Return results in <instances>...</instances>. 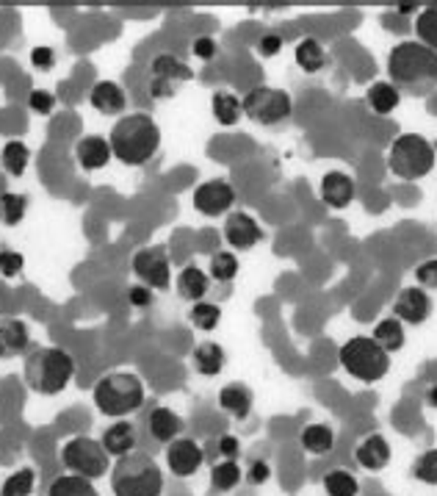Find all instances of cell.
Wrapping results in <instances>:
<instances>
[{"instance_id":"6da1fadb","label":"cell","mask_w":437,"mask_h":496,"mask_svg":"<svg viewBox=\"0 0 437 496\" xmlns=\"http://www.w3.org/2000/svg\"><path fill=\"white\" fill-rule=\"evenodd\" d=\"M388 76L399 92L426 98L437 89V53L418 39L399 42L388 53Z\"/></svg>"},{"instance_id":"7a4b0ae2","label":"cell","mask_w":437,"mask_h":496,"mask_svg":"<svg viewBox=\"0 0 437 496\" xmlns=\"http://www.w3.org/2000/svg\"><path fill=\"white\" fill-rule=\"evenodd\" d=\"M108 145H111V156L119 164L141 167L150 159H156V153L161 150V128L150 114L130 111L122 119H117V125L111 128Z\"/></svg>"},{"instance_id":"3957f363","label":"cell","mask_w":437,"mask_h":496,"mask_svg":"<svg viewBox=\"0 0 437 496\" xmlns=\"http://www.w3.org/2000/svg\"><path fill=\"white\" fill-rule=\"evenodd\" d=\"M23 377L31 391L56 397L76 377V358L64 346H36L25 356Z\"/></svg>"},{"instance_id":"277c9868","label":"cell","mask_w":437,"mask_h":496,"mask_svg":"<svg viewBox=\"0 0 437 496\" xmlns=\"http://www.w3.org/2000/svg\"><path fill=\"white\" fill-rule=\"evenodd\" d=\"M111 491L114 496H161L164 493V471L144 452H130L117 458L111 469Z\"/></svg>"},{"instance_id":"5b68a950","label":"cell","mask_w":437,"mask_h":496,"mask_svg":"<svg viewBox=\"0 0 437 496\" xmlns=\"http://www.w3.org/2000/svg\"><path fill=\"white\" fill-rule=\"evenodd\" d=\"M92 399L103 416L125 418L144 405V383L133 372H108L95 383Z\"/></svg>"},{"instance_id":"8992f818","label":"cell","mask_w":437,"mask_h":496,"mask_svg":"<svg viewBox=\"0 0 437 496\" xmlns=\"http://www.w3.org/2000/svg\"><path fill=\"white\" fill-rule=\"evenodd\" d=\"M338 361L346 375L360 383H377L391 372V356L371 336H351L338 349Z\"/></svg>"},{"instance_id":"52a82bcc","label":"cell","mask_w":437,"mask_h":496,"mask_svg":"<svg viewBox=\"0 0 437 496\" xmlns=\"http://www.w3.org/2000/svg\"><path fill=\"white\" fill-rule=\"evenodd\" d=\"M437 150L421 133H401L388 150V170L401 181H421L434 170Z\"/></svg>"},{"instance_id":"ba28073f","label":"cell","mask_w":437,"mask_h":496,"mask_svg":"<svg viewBox=\"0 0 437 496\" xmlns=\"http://www.w3.org/2000/svg\"><path fill=\"white\" fill-rule=\"evenodd\" d=\"M241 108H244V117L258 122V125H266V128H274V125H282L290 119L294 114V98H290L285 89H277V87H252L244 98H241Z\"/></svg>"},{"instance_id":"9c48e42d","label":"cell","mask_w":437,"mask_h":496,"mask_svg":"<svg viewBox=\"0 0 437 496\" xmlns=\"http://www.w3.org/2000/svg\"><path fill=\"white\" fill-rule=\"evenodd\" d=\"M61 466L69 471V474H81L86 480H97L103 474H108V452L103 450V444L97 439H89V436H76L69 439L61 452Z\"/></svg>"},{"instance_id":"30bf717a","label":"cell","mask_w":437,"mask_h":496,"mask_svg":"<svg viewBox=\"0 0 437 496\" xmlns=\"http://www.w3.org/2000/svg\"><path fill=\"white\" fill-rule=\"evenodd\" d=\"M133 274L150 286L153 292H167L172 286V266H169V255L161 247H144L133 255L130 261Z\"/></svg>"},{"instance_id":"8fae6325","label":"cell","mask_w":437,"mask_h":496,"mask_svg":"<svg viewBox=\"0 0 437 496\" xmlns=\"http://www.w3.org/2000/svg\"><path fill=\"white\" fill-rule=\"evenodd\" d=\"M236 205V189L222 181V178H213L197 186L194 191V208L199 211L202 217H222L230 214V208Z\"/></svg>"},{"instance_id":"7c38bea8","label":"cell","mask_w":437,"mask_h":496,"mask_svg":"<svg viewBox=\"0 0 437 496\" xmlns=\"http://www.w3.org/2000/svg\"><path fill=\"white\" fill-rule=\"evenodd\" d=\"M263 236L266 233H263L260 222L252 214H247V211H230V214H228V220H225V242L233 250L247 253V250L258 247L263 242Z\"/></svg>"},{"instance_id":"4fadbf2b","label":"cell","mask_w":437,"mask_h":496,"mask_svg":"<svg viewBox=\"0 0 437 496\" xmlns=\"http://www.w3.org/2000/svg\"><path fill=\"white\" fill-rule=\"evenodd\" d=\"M393 316L404 325H423L432 316V300L421 286H404L393 300Z\"/></svg>"},{"instance_id":"5bb4252c","label":"cell","mask_w":437,"mask_h":496,"mask_svg":"<svg viewBox=\"0 0 437 496\" xmlns=\"http://www.w3.org/2000/svg\"><path fill=\"white\" fill-rule=\"evenodd\" d=\"M205 463V452L194 439H175L167 444V466L175 477H191Z\"/></svg>"},{"instance_id":"9a60e30c","label":"cell","mask_w":437,"mask_h":496,"mask_svg":"<svg viewBox=\"0 0 437 496\" xmlns=\"http://www.w3.org/2000/svg\"><path fill=\"white\" fill-rule=\"evenodd\" d=\"M76 159H78V164H81L84 172H97V170L108 167V161L114 159L108 139L100 136V133L81 136L78 145H76Z\"/></svg>"},{"instance_id":"2e32d148","label":"cell","mask_w":437,"mask_h":496,"mask_svg":"<svg viewBox=\"0 0 437 496\" xmlns=\"http://www.w3.org/2000/svg\"><path fill=\"white\" fill-rule=\"evenodd\" d=\"M319 194H321V202L330 205V208H346L354 194H357V183L351 175L340 172V170H332L321 178V186H319Z\"/></svg>"},{"instance_id":"e0dca14e","label":"cell","mask_w":437,"mask_h":496,"mask_svg":"<svg viewBox=\"0 0 437 496\" xmlns=\"http://www.w3.org/2000/svg\"><path fill=\"white\" fill-rule=\"evenodd\" d=\"M31 346V330L17 316L0 319V358H17Z\"/></svg>"},{"instance_id":"ac0fdd59","label":"cell","mask_w":437,"mask_h":496,"mask_svg":"<svg viewBox=\"0 0 437 496\" xmlns=\"http://www.w3.org/2000/svg\"><path fill=\"white\" fill-rule=\"evenodd\" d=\"M225 364H228V352L222 344L216 341H202L194 346L191 352V369L202 377H216L225 372Z\"/></svg>"},{"instance_id":"d6986e66","label":"cell","mask_w":437,"mask_h":496,"mask_svg":"<svg viewBox=\"0 0 437 496\" xmlns=\"http://www.w3.org/2000/svg\"><path fill=\"white\" fill-rule=\"evenodd\" d=\"M354 458L362 469L369 471H382L388 463H391V444L385 436L380 433H369L366 439H362L354 450Z\"/></svg>"},{"instance_id":"ffe728a7","label":"cell","mask_w":437,"mask_h":496,"mask_svg":"<svg viewBox=\"0 0 437 496\" xmlns=\"http://www.w3.org/2000/svg\"><path fill=\"white\" fill-rule=\"evenodd\" d=\"M89 103L95 111L106 117H117L127 108V95L117 81H97L89 92Z\"/></svg>"},{"instance_id":"44dd1931","label":"cell","mask_w":437,"mask_h":496,"mask_svg":"<svg viewBox=\"0 0 437 496\" xmlns=\"http://www.w3.org/2000/svg\"><path fill=\"white\" fill-rule=\"evenodd\" d=\"M150 78L164 81V84H169V87H180V84H186V81L194 78V69H191L183 58H178V56H172V53H161V56H156L153 64H150Z\"/></svg>"},{"instance_id":"7402d4cb","label":"cell","mask_w":437,"mask_h":496,"mask_svg":"<svg viewBox=\"0 0 437 496\" xmlns=\"http://www.w3.org/2000/svg\"><path fill=\"white\" fill-rule=\"evenodd\" d=\"M100 444H103V450H106L111 458H125V455H130V452L136 450V444H138V433H136V428H133L130 421L117 418V421L111 424V428L103 433Z\"/></svg>"},{"instance_id":"603a6c76","label":"cell","mask_w":437,"mask_h":496,"mask_svg":"<svg viewBox=\"0 0 437 496\" xmlns=\"http://www.w3.org/2000/svg\"><path fill=\"white\" fill-rule=\"evenodd\" d=\"M180 430H183V418L169 410V408H153L150 416H147V433L153 441L158 444H172L175 439H180Z\"/></svg>"},{"instance_id":"cb8c5ba5","label":"cell","mask_w":437,"mask_h":496,"mask_svg":"<svg viewBox=\"0 0 437 496\" xmlns=\"http://www.w3.org/2000/svg\"><path fill=\"white\" fill-rule=\"evenodd\" d=\"M208 289H210V274L202 272L197 264H186L180 269V274H178V294L183 300H188L194 305V303L205 300Z\"/></svg>"},{"instance_id":"d4e9b609","label":"cell","mask_w":437,"mask_h":496,"mask_svg":"<svg viewBox=\"0 0 437 496\" xmlns=\"http://www.w3.org/2000/svg\"><path fill=\"white\" fill-rule=\"evenodd\" d=\"M218 405H222L233 418L244 421L249 418L252 413V405H255V394L244 386V383H230L218 391Z\"/></svg>"},{"instance_id":"484cf974","label":"cell","mask_w":437,"mask_h":496,"mask_svg":"<svg viewBox=\"0 0 437 496\" xmlns=\"http://www.w3.org/2000/svg\"><path fill=\"white\" fill-rule=\"evenodd\" d=\"M300 444L310 455H330L332 447H335V430L324 421L305 424V428L300 430Z\"/></svg>"},{"instance_id":"4316f807","label":"cell","mask_w":437,"mask_h":496,"mask_svg":"<svg viewBox=\"0 0 437 496\" xmlns=\"http://www.w3.org/2000/svg\"><path fill=\"white\" fill-rule=\"evenodd\" d=\"M294 58H297V67L305 69V73H321L330 64V56H327V47L316 39V36H305L300 39L297 50H294Z\"/></svg>"},{"instance_id":"83f0119b","label":"cell","mask_w":437,"mask_h":496,"mask_svg":"<svg viewBox=\"0 0 437 496\" xmlns=\"http://www.w3.org/2000/svg\"><path fill=\"white\" fill-rule=\"evenodd\" d=\"M210 114H213V119H216L218 125L233 128V125L241 119V114H244L241 98L233 95V92H228V89H216V92L210 95Z\"/></svg>"},{"instance_id":"f1b7e54d","label":"cell","mask_w":437,"mask_h":496,"mask_svg":"<svg viewBox=\"0 0 437 496\" xmlns=\"http://www.w3.org/2000/svg\"><path fill=\"white\" fill-rule=\"evenodd\" d=\"M366 106L374 114H393L401 106V92L391 81H377L366 89Z\"/></svg>"},{"instance_id":"f546056e","label":"cell","mask_w":437,"mask_h":496,"mask_svg":"<svg viewBox=\"0 0 437 496\" xmlns=\"http://www.w3.org/2000/svg\"><path fill=\"white\" fill-rule=\"evenodd\" d=\"M0 164H4L6 175L12 178H23L28 164H31V148L25 145V141L20 139H9L4 150H0Z\"/></svg>"},{"instance_id":"4dcf8cb0","label":"cell","mask_w":437,"mask_h":496,"mask_svg":"<svg viewBox=\"0 0 437 496\" xmlns=\"http://www.w3.org/2000/svg\"><path fill=\"white\" fill-rule=\"evenodd\" d=\"M47 496H100V491L81 474H61L50 482Z\"/></svg>"},{"instance_id":"1f68e13d","label":"cell","mask_w":437,"mask_h":496,"mask_svg":"<svg viewBox=\"0 0 437 496\" xmlns=\"http://www.w3.org/2000/svg\"><path fill=\"white\" fill-rule=\"evenodd\" d=\"M241 480H244V471H241L239 460H218L210 466V488L218 493H228V491L239 488Z\"/></svg>"},{"instance_id":"d6a6232c","label":"cell","mask_w":437,"mask_h":496,"mask_svg":"<svg viewBox=\"0 0 437 496\" xmlns=\"http://www.w3.org/2000/svg\"><path fill=\"white\" fill-rule=\"evenodd\" d=\"M388 356H393V352L404 349V341H407V333H404V325L393 316V319H382L377 327H374V336H371Z\"/></svg>"},{"instance_id":"836d02e7","label":"cell","mask_w":437,"mask_h":496,"mask_svg":"<svg viewBox=\"0 0 437 496\" xmlns=\"http://www.w3.org/2000/svg\"><path fill=\"white\" fill-rule=\"evenodd\" d=\"M28 214V197L17 191H4L0 194V222L15 228L25 220Z\"/></svg>"},{"instance_id":"e575fe53","label":"cell","mask_w":437,"mask_h":496,"mask_svg":"<svg viewBox=\"0 0 437 496\" xmlns=\"http://www.w3.org/2000/svg\"><path fill=\"white\" fill-rule=\"evenodd\" d=\"M324 491L327 496H357L360 493V482L349 469H332L324 474Z\"/></svg>"},{"instance_id":"d590c367","label":"cell","mask_w":437,"mask_h":496,"mask_svg":"<svg viewBox=\"0 0 437 496\" xmlns=\"http://www.w3.org/2000/svg\"><path fill=\"white\" fill-rule=\"evenodd\" d=\"M415 34H418V42L426 45L429 50L437 53V4L432 6H423L415 17Z\"/></svg>"},{"instance_id":"8d00e7d4","label":"cell","mask_w":437,"mask_h":496,"mask_svg":"<svg viewBox=\"0 0 437 496\" xmlns=\"http://www.w3.org/2000/svg\"><path fill=\"white\" fill-rule=\"evenodd\" d=\"M188 319H191V325H194L197 330L210 333V330H216V327H218V322H222V308H218L216 303L199 300V303H194V305H191Z\"/></svg>"},{"instance_id":"74e56055","label":"cell","mask_w":437,"mask_h":496,"mask_svg":"<svg viewBox=\"0 0 437 496\" xmlns=\"http://www.w3.org/2000/svg\"><path fill=\"white\" fill-rule=\"evenodd\" d=\"M34 485H36L34 469H31V466H23V469L12 471V474L4 480V485H0V496H31Z\"/></svg>"},{"instance_id":"f35d334b","label":"cell","mask_w":437,"mask_h":496,"mask_svg":"<svg viewBox=\"0 0 437 496\" xmlns=\"http://www.w3.org/2000/svg\"><path fill=\"white\" fill-rule=\"evenodd\" d=\"M208 274H210V280H216V283H230V280H236V274H239V258H236V253H213L210 255V264H208Z\"/></svg>"},{"instance_id":"ab89813d","label":"cell","mask_w":437,"mask_h":496,"mask_svg":"<svg viewBox=\"0 0 437 496\" xmlns=\"http://www.w3.org/2000/svg\"><path fill=\"white\" fill-rule=\"evenodd\" d=\"M410 474L423 485H437V450H426L423 455H418Z\"/></svg>"},{"instance_id":"60d3db41","label":"cell","mask_w":437,"mask_h":496,"mask_svg":"<svg viewBox=\"0 0 437 496\" xmlns=\"http://www.w3.org/2000/svg\"><path fill=\"white\" fill-rule=\"evenodd\" d=\"M25 269V258L23 253H15V250H0V274H4L6 280L23 274Z\"/></svg>"},{"instance_id":"b9f144b4","label":"cell","mask_w":437,"mask_h":496,"mask_svg":"<svg viewBox=\"0 0 437 496\" xmlns=\"http://www.w3.org/2000/svg\"><path fill=\"white\" fill-rule=\"evenodd\" d=\"M28 108L34 111V114H53V108H56V95L50 92V89H31V95H28Z\"/></svg>"},{"instance_id":"7bdbcfd3","label":"cell","mask_w":437,"mask_h":496,"mask_svg":"<svg viewBox=\"0 0 437 496\" xmlns=\"http://www.w3.org/2000/svg\"><path fill=\"white\" fill-rule=\"evenodd\" d=\"M415 286L421 289H437V258H429L415 266Z\"/></svg>"},{"instance_id":"ee69618b","label":"cell","mask_w":437,"mask_h":496,"mask_svg":"<svg viewBox=\"0 0 437 496\" xmlns=\"http://www.w3.org/2000/svg\"><path fill=\"white\" fill-rule=\"evenodd\" d=\"M191 56L199 58V61H213V58L218 56V42H216L213 36L202 34V36H197V39L191 42Z\"/></svg>"},{"instance_id":"f6af8a7d","label":"cell","mask_w":437,"mask_h":496,"mask_svg":"<svg viewBox=\"0 0 437 496\" xmlns=\"http://www.w3.org/2000/svg\"><path fill=\"white\" fill-rule=\"evenodd\" d=\"M127 303H130L133 308L144 311V308H150V305L156 303V292H153L150 286H144V283H136V286L127 289Z\"/></svg>"},{"instance_id":"bcb514c9","label":"cell","mask_w":437,"mask_h":496,"mask_svg":"<svg viewBox=\"0 0 437 496\" xmlns=\"http://www.w3.org/2000/svg\"><path fill=\"white\" fill-rule=\"evenodd\" d=\"M244 480L249 485H266L271 480V466L263 458H255V460H249L247 471H244Z\"/></svg>"},{"instance_id":"7dc6e473","label":"cell","mask_w":437,"mask_h":496,"mask_svg":"<svg viewBox=\"0 0 437 496\" xmlns=\"http://www.w3.org/2000/svg\"><path fill=\"white\" fill-rule=\"evenodd\" d=\"M279 50H282V36L274 34V31L263 34V36L258 39V45H255V53H258L260 58H274Z\"/></svg>"},{"instance_id":"c3c4849f","label":"cell","mask_w":437,"mask_h":496,"mask_svg":"<svg viewBox=\"0 0 437 496\" xmlns=\"http://www.w3.org/2000/svg\"><path fill=\"white\" fill-rule=\"evenodd\" d=\"M31 64H34V69H42V73H47V69L56 67V50L50 45H36L31 50Z\"/></svg>"},{"instance_id":"681fc988","label":"cell","mask_w":437,"mask_h":496,"mask_svg":"<svg viewBox=\"0 0 437 496\" xmlns=\"http://www.w3.org/2000/svg\"><path fill=\"white\" fill-rule=\"evenodd\" d=\"M216 447H218V455H222V460H239L241 458V441L236 436H230V433L218 436Z\"/></svg>"},{"instance_id":"f907efd6","label":"cell","mask_w":437,"mask_h":496,"mask_svg":"<svg viewBox=\"0 0 437 496\" xmlns=\"http://www.w3.org/2000/svg\"><path fill=\"white\" fill-rule=\"evenodd\" d=\"M418 4H396V12L401 15V17H410V15H415L418 17Z\"/></svg>"},{"instance_id":"816d5d0a","label":"cell","mask_w":437,"mask_h":496,"mask_svg":"<svg viewBox=\"0 0 437 496\" xmlns=\"http://www.w3.org/2000/svg\"><path fill=\"white\" fill-rule=\"evenodd\" d=\"M423 399H426V405H429V408H434V410H437V383H434V386H429V388H426V394H423Z\"/></svg>"}]
</instances>
